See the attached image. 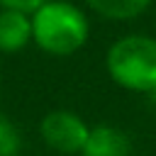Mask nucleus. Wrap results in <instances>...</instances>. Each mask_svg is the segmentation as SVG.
I'll return each mask as SVG.
<instances>
[{
    "label": "nucleus",
    "mask_w": 156,
    "mask_h": 156,
    "mask_svg": "<svg viewBox=\"0 0 156 156\" xmlns=\"http://www.w3.org/2000/svg\"><path fill=\"white\" fill-rule=\"evenodd\" d=\"M90 39L88 10L73 0H46L32 12V44L54 58L78 54Z\"/></svg>",
    "instance_id": "obj_1"
},
{
    "label": "nucleus",
    "mask_w": 156,
    "mask_h": 156,
    "mask_svg": "<svg viewBox=\"0 0 156 156\" xmlns=\"http://www.w3.org/2000/svg\"><path fill=\"white\" fill-rule=\"evenodd\" d=\"M105 73L117 88L156 100V37L146 32L117 37L105 51Z\"/></svg>",
    "instance_id": "obj_2"
},
{
    "label": "nucleus",
    "mask_w": 156,
    "mask_h": 156,
    "mask_svg": "<svg viewBox=\"0 0 156 156\" xmlns=\"http://www.w3.org/2000/svg\"><path fill=\"white\" fill-rule=\"evenodd\" d=\"M90 124L73 110L54 107L39 119V139L54 156H80Z\"/></svg>",
    "instance_id": "obj_3"
},
{
    "label": "nucleus",
    "mask_w": 156,
    "mask_h": 156,
    "mask_svg": "<svg viewBox=\"0 0 156 156\" xmlns=\"http://www.w3.org/2000/svg\"><path fill=\"white\" fill-rule=\"evenodd\" d=\"M80 156H132V139L115 124H90Z\"/></svg>",
    "instance_id": "obj_4"
},
{
    "label": "nucleus",
    "mask_w": 156,
    "mask_h": 156,
    "mask_svg": "<svg viewBox=\"0 0 156 156\" xmlns=\"http://www.w3.org/2000/svg\"><path fill=\"white\" fill-rule=\"evenodd\" d=\"M32 44V15L0 7V54H20Z\"/></svg>",
    "instance_id": "obj_5"
},
{
    "label": "nucleus",
    "mask_w": 156,
    "mask_h": 156,
    "mask_svg": "<svg viewBox=\"0 0 156 156\" xmlns=\"http://www.w3.org/2000/svg\"><path fill=\"white\" fill-rule=\"evenodd\" d=\"M85 10L105 22H132L141 17L154 0H83Z\"/></svg>",
    "instance_id": "obj_6"
},
{
    "label": "nucleus",
    "mask_w": 156,
    "mask_h": 156,
    "mask_svg": "<svg viewBox=\"0 0 156 156\" xmlns=\"http://www.w3.org/2000/svg\"><path fill=\"white\" fill-rule=\"evenodd\" d=\"M22 154V134L17 124L0 112V156H20Z\"/></svg>",
    "instance_id": "obj_7"
},
{
    "label": "nucleus",
    "mask_w": 156,
    "mask_h": 156,
    "mask_svg": "<svg viewBox=\"0 0 156 156\" xmlns=\"http://www.w3.org/2000/svg\"><path fill=\"white\" fill-rule=\"evenodd\" d=\"M46 0H0V7H10V10H22V12H34L37 7H41Z\"/></svg>",
    "instance_id": "obj_8"
},
{
    "label": "nucleus",
    "mask_w": 156,
    "mask_h": 156,
    "mask_svg": "<svg viewBox=\"0 0 156 156\" xmlns=\"http://www.w3.org/2000/svg\"><path fill=\"white\" fill-rule=\"evenodd\" d=\"M0 93H2V78H0Z\"/></svg>",
    "instance_id": "obj_9"
}]
</instances>
